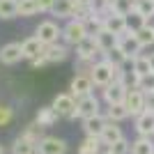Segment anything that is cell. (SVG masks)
Returning <instances> with one entry per match:
<instances>
[{"label": "cell", "instance_id": "33", "mask_svg": "<svg viewBox=\"0 0 154 154\" xmlns=\"http://www.w3.org/2000/svg\"><path fill=\"white\" fill-rule=\"evenodd\" d=\"M12 120H14V108L7 103H0V127H7Z\"/></svg>", "mask_w": 154, "mask_h": 154}, {"label": "cell", "instance_id": "22", "mask_svg": "<svg viewBox=\"0 0 154 154\" xmlns=\"http://www.w3.org/2000/svg\"><path fill=\"white\" fill-rule=\"evenodd\" d=\"M12 154H37V145L26 136H16L12 143Z\"/></svg>", "mask_w": 154, "mask_h": 154}, {"label": "cell", "instance_id": "42", "mask_svg": "<svg viewBox=\"0 0 154 154\" xmlns=\"http://www.w3.org/2000/svg\"><path fill=\"white\" fill-rule=\"evenodd\" d=\"M106 2H113V0H106Z\"/></svg>", "mask_w": 154, "mask_h": 154}, {"label": "cell", "instance_id": "26", "mask_svg": "<svg viewBox=\"0 0 154 154\" xmlns=\"http://www.w3.org/2000/svg\"><path fill=\"white\" fill-rule=\"evenodd\" d=\"M19 16V2L16 0H0V21H9Z\"/></svg>", "mask_w": 154, "mask_h": 154}, {"label": "cell", "instance_id": "40", "mask_svg": "<svg viewBox=\"0 0 154 154\" xmlns=\"http://www.w3.org/2000/svg\"><path fill=\"white\" fill-rule=\"evenodd\" d=\"M0 154H5V149H2V145H0Z\"/></svg>", "mask_w": 154, "mask_h": 154}, {"label": "cell", "instance_id": "36", "mask_svg": "<svg viewBox=\"0 0 154 154\" xmlns=\"http://www.w3.org/2000/svg\"><path fill=\"white\" fill-rule=\"evenodd\" d=\"M145 101H147V110L154 113V92H147V94H145Z\"/></svg>", "mask_w": 154, "mask_h": 154}, {"label": "cell", "instance_id": "38", "mask_svg": "<svg viewBox=\"0 0 154 154\" xmlns=\"http://www.w3.org/2000/svg\"><path fill=\"white\" fill-rule=\"evenodd\" d=\"M147 60H149V69L154 71V53H147Z\"/></svg>", "mask_w": 154, "mask_h": 154}, {"label": "cell", "instance_id": "11", "mask_svg": "<svg viewBox=\"0 0 154 154\" xmlns=\"http://www.w3.org/2000/svg\"><path fill=\"white\" fill-rule=\"evenodd\" d=\"M103 30L113 32V35H117V37H122L124 32H127V16H122V14H115V12H106L103 14Z\"/></svg>", "mask_w": 154, "mask_h": 154}, {"label": "cell", "instance_id": "21", "mask_svg": "<svg viewBox=\"0 0 154 154\" xmlns=\"http://www.w3.org/2000/svg\"><path fill=\"white\" fill-rule=\"evenodd\" d=\"M147 74H154V71L149 69L147 55H138V58L131 60V76L134 78H143V76H147Z\"/></svg>", "mask_w": 154, "mask_h": 154}, {"label": "cell", "instance_id": "37", "mask_svg": "<svg viewBox=\"0 0 154 154\" xmlns=\"http://www.w3.org/2000/svg\"><path fill=\"white\" fill-rule=\"evenodd\" d=\"M32 67H46V64H48V62H46V58H44V55H39V58L37 60H32Z\"/></svg>", "mask_w": 154, "mask_h": 154}, {"label": "cell", "instance_id": "13", "mask_svg": "<svg viewBox=\"0 0 154 154\" xmlns=\"http://www.w3.org/2000/svg\"><path fill=\"white\" fill-rule=\"evenodd\" d=\"M120 48H122V53L127 55L129 60H134V58H138V55H143V46L138 44V39H136V35L134 32H124L122 37H120Z\"/></svg>", "mask_w": 154, "mask_h": 154}, {"label": "cell", "instance_id": "27", "mask_svg": "<svg viewBox=\"0 0 154 154\" xmlns=\"http://www.w3.org/2000/svg\"><path fill=\"white\" fill-rule=\"evenodd\" d=\"M78 154H101V140L94 136H85L78 147Z\"/></svg>", "mask_w": 154, "mask_h": 154}, {"label": "cell", "instance_id": "7", "mask_svg": "<svg viewBox=\"0 0 154 154\" xmlns=\"http://www.w3.org/2000/svg\"><path fill=\"white\" fill-rule=\"evenodd\" d=\"M101 103H99V99H97L94 94H88L83 97V99H76V117H81V120H88V117H94L101 113Z\"/></svg>", "mask_w": 154, "mask_h": 154}, {"label": "cell", "instance_id": "34", "mask_svg": "<svg viewBox=\"0 0 154 154\" xmlns=\"http://www.w3.org/2000/svg\"><path fill=\"white\" fill-rule=\"evenodd\" d=\"M110 154H131V143L127 140V138H122L120 143H115V145H110L108 147Z\"/></svg>", "mask_w": 154, "mask_h": 154}, {"label": "cell", "instance_id": "29", "mask_svg": "<svg viewBox=\"0 0 154 154\" xmlns=\"http://www.w3.org/2000/svg\"><path fill=\"white\" fill-rule=\"evenodd\" d=\"M134 12H138L143 19L149 23V19L154 16V0H136V7Z\"/></svg>", "mask_w": 154, "mask_h": 154}, {"label": "cell", "instance_id": "25", "mask_svg": "<svg viewBox=\"0 0 154 154\" xmlns=\"http://www.w3.org/2000/svg\"><path fill=\"white\" fill-rule=\"evenodd\" d=\"M134 35H136V39H138V44H140L143 48L152 46L154 44V23H145V26L138 32H134Z\"/></svg>", "mask_w": 154, "mask_h": 154}, {"label": "cell", "instance_id": "23", "mask_svg": "<svg viewBox=\"0 0 154 154\" xmlns=\"http://www.w3.org/2000/svg\"><path fill=\"white\" fill-rule=\"evenodd\" d=\"M103 117L108 120V122H122V120H127L129 117V110L124 108V103H115V106H106V113H103Z\"/></svg>", "mask_w": 154, "mask_h": 154}, {"label": "cell", "instance_id": "30", "mask_svg": "<svg viewBox=\"0 0 154 154\" xmlns=\"http://www.w3.org/2000/svg\"><path fill=\"white\" fill-rule=\"evenodd\" d=\"M21 136H26L28 140H32L35 145H39V140L44 138V129L39 127L37 122H30V124H28L26 129H23V134H21Z\"/></svg>", "mask_w": 154, "mask_h": 154}, {"label": "cell", "instance_id": "31", "mask_svg": "<svg viewBox=\"0 0 154 154\" xmlns=\"http://www.w3.org/2000/svg\"><path fill=\"white\" fill-rule=\"evenodd\" d=\"M103 58L108 60V62L113 64V67H122L124 62H129V58H127V55L122 53V48H120V46H115L113 51H108L106 55H103Z\"/></svg>", "mask_w": 154, "mask_h": 154}, {"label": "cell", "instance_id": "18", "mask_svg": "<svg viewBox=\"0 0 154 154\" xmlns=\"http://www.w3.org/2000/svg\"><path fill=\"white\" fill-rule=\"evenodd\" d=\"M21 48H23V60H37L42 53H44V44L39 42L37 37H28L21 42Z\"/></svg>", "mask_w": 154, "mask_h": 154}, {"label": "cell", "instance_id": "5", "mask_svg": "<svg viewBox=\"0 0 154 154\" xmlns=\"http://www.w3.org/2000/svg\"><path fill=\"white\" fill-rule=\"evenodd\" d=\"M124 108L129 110V117H138L147 110V101H145V92L138 88H129L127 99H124Z\"/></svg>", "mask_w": 154, "mask_h": 154}, {"label": "cell", "instance_id": "1", "mask_svg": "<svg viewBox=\"0 0 154 154\" xmlns=\"http://www.w3.org/2000/svg\"><path fill=\"white\" fill-rule=\"evenodd\" d=\"M90 78H92V83H94V88H108L110 83H113V78H115V67L108 62V60L103 58V60H97L94 67H92L90 71Z\"/></svg>", "mask_w": 154, "mask_h": 154}, {"label": "cell", "instance_id": "39", "mask_svg": "<svg viewBox=\"0 0 154 154\" xmlns=\"http://www.w3.org/2000/svg\"><path fill=\"white\" fill-rule=\"evenodd\" d=\"M83 2H85V5H90V2H92V0H83Z\"/></svg>", "mask_w": 154, "mask_h": 154}, {"label": "cell", "instance_id": "6", "mask_svg": "<svg viewBox=\"0 0 154 154\" xmlns=\"http://www.w3.org/2000/svg\"><path fill=\"white\" fill-rule=\"evenodd\" d=\"M69 94L74 99H83L88 94H94V83L88 74H76L69 83Z\"/></svg>", "mask_w": 154, "mask_h": 154}, {"label": "cell", "instance_id": "35", "mask_svg": "<svg viewBox=\"0 0 154 154\" xmlns=\"http://www.w3.org/2000/svg\"><path fill=\"white\" fill-rule=\"evenodd\" d=\"M55 2H58V0H39V9H42V12H51L53 7H55Z\"/></svg>", "mask_w": 154, "mask_h": 154}, {"label": "cell", "instance_id": "2", "mask_svg": "<svg viewBox=\"0 0 154 154\" xmlns=\"http://www.w3.org/2000/svg\"><path fill=\"white\" fill-rule=\"evenodd\" d=\"M90 35V30H88V26H85L81 19H71L67 21V26L62 28V42L67 46H76L81 44L85 37Z\"/></svg>", "mask_w": 154, "mask_h": 154}, {"label": "cell", "instance_id": "16", "mask_svg": "<svg viewBox=\"0 0 154 154\" xmlns=\"http://www.w3.org/2000/svg\"><path fill=\"white\" fill-rule=\"evenodd\" d=\"M106 124H108V120L99 113V115L94 117H88V120H83V131L85 136H94V138H101L103 129H106Z\"/></svg>", "mask_w": 154, "mask_h": 154}, {"label": "cell", "instance_id": "15", "mask_svg": "<svg viewBox=\"0 0 154 154\" xmlns=\"http://www.w3.org/2000/svg\"><path fill=\"white\" fill-rule=\"evenodd\" d=\"M136 134L143 138H154V113L145 110L143 115L136 117Z\"/></svg>", "mask_w": 154, "mask_h": 154}, {"label": "cell", "instance_id": "17", "mask_svg": "<svg viewBox=\"0 0 154 154\" xmlns=\"http://www.w3.org/2000/svg\"><path fill=\"white\" fill-rule=\"evenodd\" d=\"M124 138V131H122V127L117 122H108L106 124V129H103V134H101V145H106V147H110V145H115V143H120Z\"/></svg>", "mask_w": 154, "mask_h": 154}, {"label": "cell", "instance_id": "8", "mask_svg": "<svg viewBox=\"0 0 154 154\" xmlns=\"http://www.w3.org/2000/svg\"><path fill=\"white\" fill-rule=\"evenodd\" d=\"M76 48V60H92V62H97V55H99V44H97V37L94 35H88V37L81 42V44L74 46Z\"/></svg>", "mask_w": 154, "mask_h": 154}, {"label": "cell", "instance_id": "28", "mask_svg": "<svg viewBox=\"0 0 154 154\" xmlns=\"http://www.w3.org/2000/svg\"><path fill=\"white\" fill-rule=\"evenodd\" d=\"M19 2V16H35L39 14V0H16Z\"/></svg>", "mask_w": 154, "mask_h": 154}, {"label": "cell", "instance_id": "14", "mask_svg": "<svg viewBox=\"0 0 154 154\" xmlns=\"http://www.w3.org/2000/svg\"><path fill=\"white\" fill-rule=\"evenodd\" d=\"M46 58V62L48 64H55V62H64V60L69 58V48H67V44H51V46H44V53H42Z\"/></svg>", "mask_w": 154, "mask_h": 154}, {"label": "cell", "instance_id": "10", "mask_svg": "<svg viewBox=\"0 0 154 154\" xmlns=\"http://www.w3.org/2000/svg\"><path fill=\"white\" fill-rule=\"evenodd\" d=\"M127 92H129V85H124V83H110L108 88H103V90H101V94H103L106 106H115V103H124Z\"/></svg>", "mask_w": 154, "mask_h": 154}, {"label": "cell", "instance_id": "41", "mask_svg": "<svg viewBox=\"0 0 154 154\" xmlns=\"http://www.w3.org/2000/svg\"><path fill=\"white\" fill-rule=\"evenodd\" d=\"M101 154H110V152H101Z\"/></svg>", "mask_w": 154, "mask_h": 154}, {"label": "cell", "instance_id": "32", "mask_svg": "<svg viewBox=\"0 0 154 154\" xmlns=\"http://www.w3.org/2000/svg\"><path fill=\"white\" fill-rule=\"evenodd\" d=\"M147 21L143 19L138 12H131V14H127V32H138L143 26H145Z\"/></svg>", "mask_w": 154, "mask_h": 154}, {"label": "cell", "instance_id": "19", "mask_svg": "<svg viewBox=\"0 0 154 154\" xmlns=\"http://www.w3.org/2000/svg\"><path fill=\"white\" fill-rule=\"evenodd\" d=\"M94 37H97V44H99V51H101V55H106L108 51H113L117 44H120V37L117 35H113V32H108V30H99V32H94Z\"/></svg>", "mask_w": 154, "mask_h": 154}, {"label": "cell", "instance_id": "9", "mask_svg": "<svg viewBox=\"0 0 154 154\" xmlns=\"http://www.w3.org/2000/svg\"><path fill=\"white\" fill-rule=\"evenodd\" d=\"M37 154H67V140L58 136H44L37 145Z\"/></svg>", "mask_w": 154, "mask_h": 154}, {"label": "cell", "instance_id": "20", "mask_svg": "<svg viewBox=\"0 0 154 154\" xmlns=\"http://www.w3.org/2000/svg\"><path fill=\"white\" fill-rule=\"evenodd\" d=\"M58 120H60V115L55 113V108H53V106H42V108L37 110V115H35V122H37L42 129L53 127Z\"/></svg>", "mask_w": 154, "mask_h": 154}, {"label": "cell", "instance_id": "4", "mask_svg": "<svg viewBox=\"0 0 154 154\" xmlns=\"http://www.w3.org/2000/svg\"><path fill=\"white\" fill-rule=\"evenodd\" d=\"M53 108H55V113L60 115V120H74L76 117V99L69 94V92H60V94H55V99H53L51 103Z\"/></svg>", "mask_w": 154, "mask_h": 154}, {"label": "cell", "instance_id": "24", "mask_svg": "<svg viewBox=\"0 0 154 154\" xmlns=\"http://www.w3.org/2000/svg\"><path fill=\"white\" fill-rule=\"evenodd\" d=\"M131 154H154V138H143L138 136L131 143Z\"/></svg>", "mask_w": 154, "mask_h": 154}, {"label": "cell", "instance_id": "12", "mask_svg": "<svg viewBox=\"0 0 154 154\" xmlns=\"http://www.w3.org/2000/svg\"><path fill=\"white\" fill-rule=\"evenodd\" d=\"M23 60V48H21L19 42H9V44L0 46V62L2 64H16Z\"/></svg>", "mask_w": 154, "mask_h": 154}, {"label": "cell", "instance_id": "3", "mask_svg": "<svg viewBox=\"0 0 154 154\" xmlns=\"http://www.w3.org/2000/svg\"><path fill=\"white\" fill-rule=\"evenodd\" d=\"M35 37L42 42L44 46H51V44H58L62 39V28L55 23V21H42L35 30Z\"/></svg>", "mask_w": 154, "mask_h": 154}]
</instances>
